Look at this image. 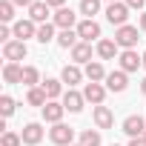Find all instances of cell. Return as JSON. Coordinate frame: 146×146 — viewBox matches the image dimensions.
Returning <instances> with one entry per match:
<instances>
[{
    "mask_svg": "<svg viewBox=\"0 0 146 146\" xmlns=\"http://www.w3.org/2000/svg\"><path fill=\"white\" fill-rule=\"evenodd\" d=\"M49 137H52V143H57V146H72V140H75V129L66 126V123H54V126L49 129Z\"/></svg>",
    "mask_w": 146,
    "mask_h": 146,
    "instance_id": "6da1fadb",
    "label": "cell"
},
{
    "mask_svg": "<svg viewBox=\"0 0 146 146\" xmlns=\"http://www.w3.org/2000/svg\"><path fill=\"white\" fill-rule=\"evenodd\" d=\"M106 20L112 23V26H126V20H129V6L126 3H109L106 6Z\"/></svg>",
    "mask_w": 146,
    "mask_h": 146,
    "instance_id": "7a4b0ae2",
    "label": "cell"
},
{
    "mask_svg": "<svg viewBox=\"0 0 146 146\" xmlns=\"http://www.w3.org/2000/svg\"><path fill=\"white\" fill-rule=\"evenodd\" d=\"M137 40H140V37H137V26H129V23H126V26H120V29L115 32V43L123 46V49H135Z\"/></svg>",
    "mask_w": 146,
    "mask_h": 146,
    "instance_id": "3957f363",
    "label": "cell"
},
{
    "mask_svg": "<svg viewBox=\"0 0 146 146\" xmlns=\"http://www.w3.org/2000/svg\"><path fill=\"white\" fill-rule=\"evenodd\" d=\"M123 132H126L129 137H143V135H146V120H143L140 115H129V117L123 120Z\"/></svg>",
    "mask_w": 146,
    "mask_h": 146,
    "instance_id": "277c9868",
    "label": "cell"
},
{
    "mask_svg": "<svg viewBox=\"0 0 146 146\" xmlns=\"http://www.w3.org/2000/svg\"><path fill=\"white\" fill-rule=\"evenodd\" d=\"M26 52H29V49H26V43H23V40H12V43H6V46H3V57H6L9 63L23 60V57H26Z\"/></svg>",
    "mask_w": 146,
    "mask_h": 146,
    "instance_id": "5b68a950",
    "label": "cell"
},
{
    "mask_svg": "<svg viewBox=\"0 0 146 146\" xmlns=\"http://www.w3.org/2000/svg\"><path fill=\"white\" fill-rule=\"evenodd\" d=\"M78 37L83 40V43H92L95 37H100V26L95 23V20H83V23H78Z\"/></svg>",
    "mask_w": 146,
    "mask_h": 146,
    "instance_id": "8992f818",
    "label": "cell"
},
{
    "mask_svg": "<svg viewBox=\"0 0 146 146\" xmlns=\"http://www.w3.org/2000/svg\"><path fill=\"white\" fill-rule=\"evenodd\" d=\"M137 66H143V57H137L135 49H123L120 52V72H137Z\"/></svg>",
    "mask_w": 146,
    "mask_h": 146,
    "instance_id": "52a82bcc",
    "label": "cell"
},
{
    "mask_svg": "<svg viewBox=\"0 0 146 146\" xmlns=\"http://www.w3.org/2000/svg\"><path fill=\"white\" fill-rule=\"evenodd\" d=\"M20 137H23L26 146H37V143L43 140V126H40V123H26L23 132H20Z\"/></svg>",
    "mask_w": 146,
    "mask_h": 146,
    "instance_id": "ba28073f",
    "label": "cell"
},
{
    "mask_svg": "<svg viewBox=\"0 0 146 146\" xmlns=\"http://www.w3.org/2000/svg\"><path fill=\"white\" fill-rule=\"evenodd\" d=\"M12 32H15V37L23 40V43H26L29 37H37V26H35V20H17Z\"/></svg>",
    "mask_w": 146,
    "mask_h": 146,
    "instance_id": "9c48e42d",
    "label": "cell"
},
{
    "mask_svg": "<svg viewBox=\"0 0 146 146\" xmlns=\"http://www.w3.org/2000/svg\"><path fill=\"white\" fill-rule=\"evenodd\" d=\"M83 98H86L89 103H95V106H103L106 89H103L100 83H86V89H83Z\"/></svg>",
    "mask_w": 146,
    "mask_h": 146,
    "instance_id": "30bf717a",
    "label": "cell"
},
{
    "mask_svg": "<svg viewBox=\"0 0 146 146\" xmlns=\"http://www.w3.org/2000/svg\"><path fill=\"white\" fill-rule=\"evenodd\" d=\"M63 112H66V106H63V103H57V100H49V103L43 106V117H46L49 123H60Z\"/></svg>",
    "mask_w": 146,
    "mask_h": 146,
    "instance_id": "8fae6325",
    "label": "cell"
},
{
    "mask_svg": "<svg viewBox=\"0 0 146 146\" xmlns=\"http://www.w3.org/2000/svg\"><path fill=\"white\" fill-rule=\"evenodd\" d=\"M95 123H98V129H112V123H115L112 109L109 106H95Z\"/></svg>",
    "mask_w": 146,
    "mask_h": 146,
    "instance_id": "7c38bea8",
    "label": "cell"
},
{
    "mask_svg": "<svg viewBox=\"0 0 146 146\" xmlns=\"http://www.w3.org/2000/svg\"><path fill=\"white\" fill-rule=\"evenodd\" d=\"M83 100H86V98H83L80 92H75V89H69V92L63 95V106H66L69 112H75V115L83 109Z\"/></svg>",
    "mask_w": 146,
    "mask_h": 146,
    "instance_id": "4fadbf2b",
    "label": "cell"
},
{
    "mask_svg": "<svg viewBox=\"0 0 146 146\" xmlns=\"http://www.w3.org/2000/svg\"><path fill=\"white\" fill-rule=\"evenodd\" d=\"M126 86H129L126 72H109V75H106V89H112V92H123Z\"/></svg>",
    "mask_w": 146,
    "mask_h": 146,
    "instance_id": "5bb4252c",
    "label": "cell"
},
{
    "mask_svg": "<svg viewBox=\"0 0 146 146\" xmlns=\"http://www.w3.org/2000/svg\"><path fill=\"white\" fill-rule=\"evenodd\" d=\"M54 26L63 32V29H72V26H75V12H72V9H57L54 12Z\"/></svg>",
    "mask_w": 146,
    "mask_h": 146,
    "instance_id": "9a60e30c",
    "label": "cell"
},
{
    "mask_svg": "<svg viewBox=\"0 0 146 146\" xmlns=\"http://www.w3.org/2000/svg\"><path fill=\"white\" fill-rule=\"evenodd\" d=\"M60 80H63V83H69V89H72V86H78V83L83 80V72H80L78 66H63Z\"/></svg>",
    "mask_w": 146,
    "mask_h": 146,
    "instance_id": "2e32d148",
    "label": "cell"
},
{
    "mask_svg": "<svg viewBox=\"0 0 146 146\" xmlns=\"http://www.w3.org/2000/svg\"><path fill=\"white\" fill-rule=\"evenodd\" d=\"M3 80H6V83H23V66L6 63V66H3Z\"/></svg>",
    "mask_w": 146,
    "mask_h": 146,
    "instance_id": "e0dca14e",
    "label": "cell"
},
{
    "mask_svg": "<svg viewBox=\"0 0 146 146\" xmlns=\"http://www.w3.org/2000/svg\"><path fill=\"white\" fill-rule=\"evenodd\" d=\"M72 60H75V63H92V46L80 40L75 49H72Z\"/></svg>",
    "mask_w": 146,
    "mask_h": 146,
    "instance_id": "ac0fdd59",
    "label": "cell"
},
{
    "mask_svg": "<svg viewBox=\"0 0 146 146\" xmlns=\"http://www.w3.org/2000/svg\"><path fill=\"white\" fill-rule=\"evenodd\" d=\"M46 17H49V6H46V0L43 3H35V6H29V20H35V23H46Z\"/></svg>",
    "mask_w": 146,
    "mask_h": 146,
    "instance_id": "d6986e66",
    "label": "cell"
},
{
    "mask_svg": "<svg viewBox=\"0 0 146 146\" xmlns=\"http://www.w3.org/2000/svg\"><path fill=\"white\" fill-rule=\"evenodd\" d=\"M57 43H60L63 49H75V46H78V29H63V32L57 35Z\"/></svg>",
    "mask_w": 146,
    "mask_h": 146,
    "instance_id": "ffe728a7",
    "label": "cell"
},
{
    "mask_svg": "<svg viewBox=\"0 0 146 146\" xmlns=\"http://www.w3.org/2000/svg\"><path fill=\"white\" fill-rule=\"evenodd\" d=\"M86 78H89V83H100V80H106V69L100 63H86Z\"/></svg>",
    "mask_w": 146,
    "mask_h": 146,
    "instance_id": "44dd1931",
    "label": "cell"
},
{
    "mask_svg": "<svg viewBox=\"0 0 146 146\" xmlns=\"http://www.w3.org/2000/svg\"><path fill=\"white\" fill-rule=\"evenodd\" d=\"M63 80H54V78H46L43 80V92H46V98L49 100H54V98H60V92H63V86H60Z\"/></svg>",
    "mask_w": 146,
    "mask_h": 146,
    "instance_id": "7402d4cb",
    "label": "cell"
},
{
    "mask_svg": "<svg viewBox=\"0 0 146 146\" xmlns=\"http://www.w3.org/2000/svg\"><path fill=\"white\" fill-rule=\"evenodd\" d=\"M26 100H29V106H40V109H43V106L49 103V98H46V92H43V86H40V89H37V86H35V89H29V95H26Z\"/></svg>",
    "mask_w": 146,
    "mask_h": 146,
    "instance_id": "603a6c76",
    "label": "cell"
},
{
    "mask_svg": "<svg viewBox=\"0 0 146 146\" xmlns=\"http://www.w3.org/2000/svg\"><path fill=\"white\" fill-rule=\"evenodd\" d=\"M98 54H100L103 60H112V57L117 54V43H115V40H100V43H98Z\"/></svg>",
    "mask_w": 146,
    "mask_h": 146,
    "instance_id": "cb8c5ba5",
    "label": "cell"
},
{
    "mask_svg": "<svg viewBox=\"0 0 146 146\" xmlns=\"http://www.w3.org/2000/svg\"><path fill=\"white\" fill-rule=\"evenodd\" d=\"M37 83H40V72H37L35 66H23V86L35 89Z\"/></svg>",
    "mask_w": 146,
    "mask_h": 146,
    "instance_id": "d4e9b609",
    "label": "cell"
},
{
    "mask_svg": "<svg viewBox=\"0 0 146 146\" xmlns=\"http://www.w3.org/2000/svg\"><path fill=\"white\" fill-rule=\"evenodd\" d=\"M54 40V26L52 23H43V26H37V43H52Z\"/></svg>",
    "mask_w": 146,
    "mask_h": 146,
    "instance_id": "484cf974",
    "label": "cell"
},
{
    "mask_svg": "<svg viewBox=\"0 0 146 146\" xmlns=\"http://www.w3.org/2000/svg\"><path fill=\"white\" fill-rule=\"evenodd\" d=\"M80 146H100V132L98 129H86L80 135Z\"/></svg>",
    "mask_w": 146,
    "mask_h": 146,
    "instance_id": "4316f807",
    "label": "cell"
},
{
    "mask_svg": "<svg viewBox=\"0 0 146 146\" xmlns=\"http://www.w3.org/2000/svg\"><path fill=\"white\" fill-rule=\"evenodd\" d=\"M80 12H83V15L92 20V17L100 12V0H80Z\"/></svg>",
    "mask_w": 146,
    "mask_h": 146,
    "instance_id": "83f0119b",
    "label": "cell"
},
{
    "mask_svg": "<svg viewBox=\"0 0 146 146\" xmlns=\"http://www.w3.org/2000/svg\"><path fill=\"white\" fill-rule=\"evenodd\" d=\"M15 98H9V95H3V98H0V115H3V117H12L15 115Z\"/></svg>",
    "mask_w": 146,
    "mask_h": 146,
    "instance_id": "f1b7e54d",
    "label": "cell"
},
{
    "mask_svg": "<svg viewBox=\"0 0 146 146\" xmlns=\"http://www.w3.org/2000/svg\"><path fill=\"white\" fill-rule=\"evenodd\" d=\"M12 17H15V3H12V0H3V3H0V20L9 23Z\"/></svg>",
    "mask_w": 146,
    "mask_h": 146,
    "instance_id": "f546056e",
    "label": "cell"
},
{
    "mask_svg": "<svg viewBox=\"0 0 146 146\" xmlns=\"http://www.w3.org/2000/svg\"><path fill=\"white\" fill-rule=\"evenodd\" d=\"M20 143H23V137L15 132H3V137H0V146H20Z\"/></svg>",
    "mask_w": 146,
    "mask_h": 146,
    "instance_id": "4dcf8cb0",
    "label": "cell"
},
{
    "mask_svg": "<svg viewBox=\"0 0 146 146\" xmlns=\"http://www.w3.org/2000/svg\"><path fill=\"white\" fill-rule=\"evenodd\" d=\"M123 3H126L129 9H143V6H146V0H123Z\"/></svg>",
    "mask_w": 146,
    "mask_h": 146,
    "instance_id": "1f68e13d",
    "label": "cell"
},
{
    "mask_svg": "<svg viewBox=\"0 0 146 146\" xmlns=\"http://www.w3.org/2000/svg\"><path fill=\"white\" fill-rule=\"evenodd\" d=\"M46 6H49V9H63L66 0H46Z\"/></svg>",
    "mask_w": 146,
    "mask_h": 146,
    "instance_id": "d6a6232c",
    "label": "cell"
},
{
    "mask_svg": "<svg viewBox=\"0 0 146 146\" xmlns=\"http://www.w3.org/2000/svg\"><path fill=\"white\" fill-rule=\"evenodd\" d=\"M12 3H15V6H35L37 0H12Z\"/></svg>",
    "mask_w": 146,
    "mask_h": 146,
    "instance_id": "836d02e7",
    "label": "cell"
},
{
    "mask_svg": "<svg viewBox=\"0 0 146 146\" xmlns=\"http://www.w3.org/2000/svg\"><path fill=\"white\" fill-rule=\"evenodd\" d=\"M129 146H146V143H143V137H132V143H129Z\"/></svg>",
    "mask_w": 146,
    "mask_h": 146,
    "instance_id": "e575fe53",
    "label": "cell"
},
{
    "mask_svg": "<svg viewBox=\"0 0 146 146\" xmlns=\"http://www.w3.org/2000/svg\"><path fill=\"white\" fill-rule=\"evenodd\" d=\"M140 29H143V32H146V12H143V15H140Z\"/></svg>",
    "mask_w": 146,
    "mask_h": 146,
    "instance_id": "d590c367",
    "label": "cell"
},
{
    "mask_svg": "<svg viewBox=\"0 0 146 146\" xmlns=\"http://www.w3.org/2000/svg\"><path fill=\"white\" fill-rule=\"evenodd\" d=\"M140 92H143V95H146V78H143V83H140Z\"/></svg>",
    "mask_w": 146,
    "mask_h": 146,
    "instance_id": "8d00e7d4",
    "label": "cell"
},
{
    "mask_svg": "<svg viewBox=\"0 0 146 146\" xmlns=\"http://www.w3.org/2000/svg\"><path fill=\"white\" fill-rule=\"evenodd\" d=\"M143 69H146V52H143Z\"/></svg>",
    "mask_w": 146,
    "mask_h": 146,
    "instance_id": "74e56055",
    "label": "cell"
},
{
    "mask_svg": "<svg viewBox=\"0 0 146 146\" xmlns=\"http://www.w3.org/2000/svg\"><path fill=\"white\" fill-rule=\"evenodd\" d=\"M109 3H120V0H109Z\"/></svg>",
    "mask_w": 146,
    "mask_h": 146,
    "instance_id": "f35d334b",
    "label": "cell"
},
{
    "mask_svg": "<svg viewBox=\"0 0 146 146\" xmlns=\"http://www.w3.org/2000/svg\"><path fill=\"white\" fill-rule=\"evenodd\" d=\"M72 146H80V143H72Z\"/></svg>",
    "mask_w": 146,
    "mask_h": 146,
    "instance_id": "ab89813d",
    "label": "cell"
},
{
    "mask_svg": "<svg viewBox=\"0 0 146 146\" xmlns=\"http://www.w3.org/2000/svg\"><path fill=\"white\" fill-rule=\"evenodd\" d=\"M143 143H146V135H143Z\"/></svg>",
    "mask_w": 146,
    "mask_h": 146,
    "instance_id": "60d3db41",
    "label": "cell"
},
{
    "mask_svg": "<svg viewBox=\"0 0 146 146\" xmlns=\"http://www.w3.org/2000/svg\"><path fill=\"white\" fill-rule=\"evenodd\" d=\"M112 146H117V143H112Z\"/></svg>",
    "mask_w": 146,
    "mask_h": 146,
    "instance_id": "b9f144b4",
    "label": "cell"
}]
</instances>
